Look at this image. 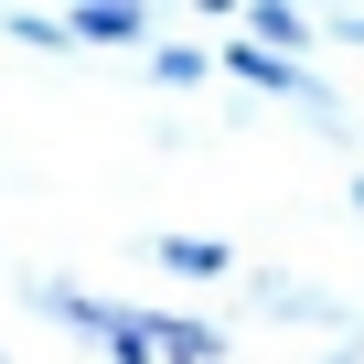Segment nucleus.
<instances>
[{
	"instance_id": "nucleus-1",
	"label": "nucleus",
	"mask_w": 364,
	"mask_h": 364,
	"mask_svg": "<svg viewBox=\"0 0 364 364\" xmlns=\"http://www.w3.org/2000/svg\"><path fill=\"white\" fill-rule=\"evenodd\" d=\"M150 11H161V0H75V11H65V43L139 54V43H150Z\"/></svg>"
},
{
	"instance_id": "nucleus-2",
	"label": "nucleus",
	"mask_w": 364,
	"mask_h": 364,
	"mask_svg": "<svg viewBox=\"0 0 364 364\" xmlns=\"http://www.w3.org/2000/svg\"><path fill=\"white\" fill-rule=\"evenodd\" d=\"M247 22H257V54H268V65H300V54L321 43V33L300 22V0H247Z\"/></svg>"
},
{
	"instance_id": "nucleus-3",
	"label": "nucleus",
	"mask_w": 364,
	"mask_h": 364,
	"mask_svg": "<svg viewBox=\"0 0 364 364\" xmlns=\"http://www.w3.org/2000/svg\"><path fill=\"white\" fill-rule=\"evenodd\" d=\"M257 311H268V321H311V332H343V311H332L321 289H300V279H257Z\"/></svg>"
},
{
	"instance_id": "nucleus-4",
	"label": "nucleus",
	"mask_w": 364,
	"mask_h": 364,
	"mask_svg": "<svg viewBox=\"0 0 364 364\" xmlns=\"http://www.w3.org/2000/svg\"><path fill=\"white\" fill-rule=\"evenodd\" d=\"M161 268H171V279H225L236 247H215V236H161Z\"/></svg>"
},
{
	"instance_id": "nucleus-5",
	"label": "nucleus",
	"mask_w": 364,
	"mask_h": 364,
	"mask_svg": "<svg viewBox=\"0 0 364 364\" xmlns=\"http://www.w3.org/2000/svg\"><path fill=\"white\" fill-rule=\"evenodd\" d=\"M0 33H11V43H22V54H75V43H65V22H54V11H11V22H0Z\"/></svg>"
},
{
	"instance_id": "nucleus-6",
	"label": "nucleus",
	"mask_w": 364,
	"mask_h": 364,
	"mask_svg": "<svg viewBox=\"0 0 364 364\" xmlns=\"http://www.w3.org/2000/svg\"><path fill=\"white\" fill-rule=\"evenodd\" d=\"M204 65H215V54H193V43H161V54H150V75H161V86H193Z\"/></svg>"
}]
</instances>
